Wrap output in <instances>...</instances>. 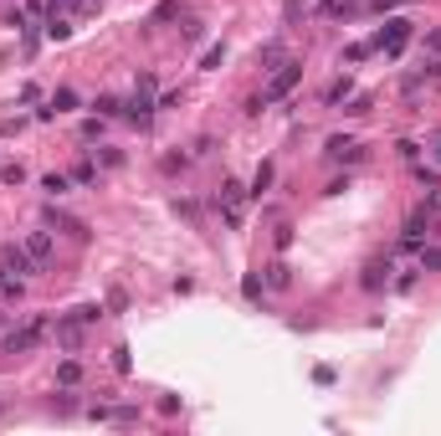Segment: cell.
Returning a JSON list of instances; mask_svg holds the SVG:
<instances>
[{"mask_svg": "<svg viewBox=\"0 0 441 436\" xmlns=\"http://www.w3.org/2000/svg\"><path fill=\"white\" fill-rule=\"evenodd\" d=\"M72 180H77V185H98V164H93V160H82V164L72 169Z\"/></svg>", "mask_w": 441, "mask_h": 436, "instance_id": "obj_28", "label": "cell"}, {"mask_svg": "<svg viewBox=\"0 0 441 436\" xmlns=\"http://www.w3.org/2000/svg\"><path fill=\"white\" fill-rule=\"evenodd\" d=\"M401 160L415 164V160H421V144H415V139H401Z\"/></svg>", "mask_w": 441, "mask_h": 436, "instance_id": "obj_36", "label": "cell"}, {"mask_svg": "<svg viewBox=\"0 0 441 436\" xmlns=\"http://www.w3.org/2000/svg\"><path fill=\"white\" fill-rule=\"evenodd\" d=\"M0 180L6 185H26V164H0Z\"/></svg>", "mask_w": 441, "mask_h": 436, "instance_id": "obj_30", "label": "cell"}, {"mask_svg": "<svg viewBox=\"0 0 441 436\" xmlns=\"http://www.w3.org/2000/svg\"><path fill=\"white\" fill-rule=\"evenodd\" d=\"M77 380H82V364H77V359H62V364H57V385H67V390H72Z\"/></svg>", "mask_w": 441, "mask_h": 436, "instance_id": "obj_22", "label": "cell"}, {"mask_svg": "<svg viewBox=\"0 0 441 436\" xmlns=\"http://www.w3.org/2000/svg\"><path fill=\"white\" fill-rule=\"evenodd\" d=\"M98 160H103L108 169H118V164H123V155H118V149H98Z\"/></svg>", "mask_w": 441, "mask_h": 436, "instance_id": "obj_39", "label": "cell"}, {"mask_svg": "<svg viewBox=\"0 0 441 436\" xmlns=\"http://www.w3.org/2000/svg\"><path fill=\"white\" fill-rule=\"evenodd\" d=\"M108 421H118V426H134V421H139V406H108Z\"/></svg>", "mask_w": 441, "mask_h": 436, "instance_id": "obj_25", "label": "cell"}, {"mask_svg": "<svg viewBox=\"0 0 441 436\" xmlns=\"http://www.w3.org/2000/svg\"><path fill=\"white\" fill-rule=\"evenodd\" d=\"M154 93H160V77H154V72H139L134 98L123 103V118L134 123V128H149V123H154V113H160V98H154Z\"/></svg>", "mask_w": 441, "mask_h": 436, "instance_id": "obj_1", "label": "cell"}, {"mask_svg": "<svg viewBox=\"0 0 441 436\" xmlns=\"http://www.w3.org/2000/svg\"><path fill=\"white\" fill-rule=\"evenodd\" d=\"M426 52H441V31H431V36H426Z\"/></svg>", "mask_w": 441, "mask_h": 436, "instance_id": "obj_44", "label": "cell"}, {"mask_svg": "<svg viewBox=\"0 0 441 436\" xmlns=\"http://www.w3.org/2000/svg\"><path fill=\"white\" fill-rule=\"evenodd\" d=\"M47 339H52V318H31V323H21V329H11L0 339V354H31V349L47 344Z\"/></svg>", "mask_w": 441, "mask_h": 436, "instance_id": "obj_2", "label": "cell"}, {"mask_svg": "<svg viewBox=\"0 0 441 436\" xmlns=\"http://www.w3.org/2000/svg\"><path fill=\"white\" fill-rule=\"evenodd\" d=\"M426 144H431V160H436V169H441V128H436V134H431Z\"/></svg>", "mask_w": 441, "mask_h": 436, "instance_id": "obj_41", "label": "cell"}, {"mask_svg": "<svg viewBox=\"0 0 441 436\" xmlns=\"http://www.w3.org/2000/svg\"><path fill=\"white\" fill-rule=\"evenodd\" d=\"M282 62H288V47H282V41H267V47H257V67H262V72H277Z\"/></svg>", "mask_w": 441, "mask_h": 436, "instance_id": "obj_15", "label": "cell"}, {"mask_svg": "<svg viewBox=\"0 0 441 436\" xmlns=\"http://www.w3.org/2000/svg\"><path fill=\"white\" fill-rule=\"evenodd\" d=\"M113 369H118V375H128V369H134V359H128V344L113 349Z\"/></svg>", "mask_w": 441, "mask_h": 436, "instance_id": "obj_33", "label": "cell"}, {"mask_svg": "<svg viewBox=\"0 0 441 436\" xmlns=\"http://www.w3.org/2000/svg\"><path fill=\"white\" fill-rule=\"evenodd\" d=\"M103 128H108V118L98 113V118H82V139L93 144V139H103Z\"/></svg>", "mask_w": 441, "mask_h": 436, "instance_id": "obj_29", "label": "cell"}, {"mask_svg": "<svg viewBox=\"0 0 441 436\" xmlns=\"http://www.w3.org/2000/svg\"><path fill=\"white\" fill-rule=\"evenodd\" d=\"M344 98H355V77H349V72H344V77H334V82L323 87V103H328V108H339Z\"/></svg>", "mask_w": 441, "mask_h": 436, "instance_id": "obj_16", "label": "cell"}, {"mask_svg": "<svg viewBox=\"0 0 441 436\" xmlns=\"http://www.w3.org/2000/svg\"><path fill=\"white\" fill-rule=\"evenodd\" d=\"M41 226H52V231H67V236H77V242H87V221H77V216H67V211H57V206H47L41 211Z\"/></svg>", "mask_w": 441, "mask_h": 436, "instance_id": "obj_9", "label": "cell"}, {"mask_svg": "<svg viewBox=\"0 0 441 436\" xmlns=\"http://www.w3.org/2000/svg\"><path fill=\"white\" fill-rule=\"evenodd\" d=\"M323 160H328V164H359V160H364V144H359L355 134H334V139L323 144Z\"/></svg>", "mask_w": 441, "mask_h": 436, "instance_id": "obj_6", "label": "cell"}, {"mask_svg": "<svg viewBox=\"0 0 441 436\" xmlns=\"http://www.w3.org/2000/svg\"><path fill=\"white\" fill-rule=\"evenodd\" d=\"M26 252H31V257L41 262V267H52V257H57V242H52V226H47V231H31V236H26Z\"/></svg>", "mask_w": 441, "mask_h": 436, "instance_id": "obj_13", "label": "cell"}, {"mask_svg": "<svg viewBox=\"0 0 441 436\" xmlns=\"http://www.w3.org/2000/svg\"><path fill=\"white\" fill-rule=\"evenodd\" d=\"M431 226H436V221H431V211H426V206H415V211L406 216V226H401V242H415V247H421L426 236H431Z\"/></svg>", "mask_w": 441, "mask_h": 436, "instance_id": "obj_10", "label": "cell"}, {"mask_svg": "<svg viewBox=\"0 0 441 436\" xmlns=\"http://www.w3.org/2000/svg\"><path fill=\"white\" fill-rule=\"evenodd\" d=\"M390 272H395V262H390V257H374L369 267H364V277H359V288H364V293H380L385 282H390Z\"/></svg>", "mask_w": 441, "mask_h": 436, "instance_id": "obj_11", "label": "cell"}, {"mask_svg": "<svg viewBox=\"0 0 441 436\" xmlns=\"http://www.w3.org/2000/svg\"><path fill=\"white\" fill-rule=\"evenodd\" d=\"M41 190H47L52 201H57V195H67V190H72V174H62V169H52V174H41Z\"/></svg>", "mask_w": 441, "mask_h": 436, "instance_id": "obj_19", "label": "cell"}, {"mask_svg": "<svg viewBox=\"0 0 441 436\" xmlns=\"http://www.w3.org/2000/svg\"><path fill=\"white\" fill-rule=\"evenodd\" d=\"M308 11H313V0H288V6H282V21L293 26V21H303Z\"/></svg>", "mask_w": 441, "mask_h": 436, "instance_id": "obj_26", "label": "cell"}, {"mask_svg": "<svg viewBox=\"0 0 441 436\" xmlns=\"http://www.w3.org/2000/svg\"><path fill=\"white\" fill-rule=\"evenodd\" d=\"M174 16H180V0H164V6L154 11V21H149V26H160V21H174Z\"/></svg>", "mask_w": 441, "mask_h": 436, "instance_id": "obj_32", "label": "cell"}, {"mask_svg": "<svg viewBox=\"0 0 441 436\" xmlns=\"http://www.w3.org/2000/svg\"><path fill=\"white\" fill-rule=\"evenodd\" d=\"M72 108H77V93H72V87H57V93L47 98V108H36V118L47 123V118H57V113H72Z\"/></svg>", "mask_w": 441, "mask_h": 436, "instance_id": "obj_12", "label": "cell"}, {"mask_svg": "<svg viewBox=\"0 0 441 436\" xmlns=\"http://www.w3.org/2000/svg\"><path fill=\"white\" fill-rule=\"evenodd\" d=\"M0 410H6V401H0Z\"/></svg>", "mask_w": 441, "mask_h": 436, "instance_id": "obj_45", "label": "cell"}, {"mask_svg": "<svg viewBox=\"0 0 441 436\" xmlns=\"http://www.w3.org/2000/svg\"><path fill=\"white\" fill-rule=\"evenodd\" d=\"M174 211H180L185 221H201V211H195V201H174Z\"/></svg>", "mask_w": 441, "mask_h": 436, "instance_id": "obj_40", "label": "cell"}, {"mask_svg": "<svg viewBox=\"0 0 441 436\" xmlns=\"http://www.w3.org/2000/svg\"><path fill=\"white\" fill-rule=\"evenodd\" d=\"M272 180H277V169H272V160H262V164H257V174H252V185H247V195H257V201H262V195L272 190Z\"/></svg>", "mask_w": 441, "mask_h": 436, "instance_id": "obj_17", "label": "cell"}, {"mask_svg": "<svg viewBox=\"0 0 441 436\" xmlns=\"http://www.w3.org/2000/svg\"><path fill=\"white\" fill-rule=\"evenodd\" d=\"M369 103H374L369 93H359V98H344V113H349V118H364V113H369Z\"/></svg>", "mask_w": 441, "mask_h": 436, "instance_id": "obj_27", "label": "cell"}, {"mask_svg": "<svg viewBox=\"0 0 441 436\" xmlns=\"http://www.w3.org/2000/svg\"><path fill=\"white\" fill-rule=\"evenodd\" d=\"M369 52H374V47H369V41H355V47H344V57H339V62H364Z\"/></svg>", "mask_w": 441, "mask_h": 436, "instance_id": "obj_31", "label": "cell"}, {"mask_svg": "<svg viewBox=\"0 0 441 436\" xmlns=\"http://www.w3.org/2000/svg\"><path fill=\"white\" fill-rule=\"evenodd\" d=\"M262 272H267L262 282H267L272 293H288V288H293V267H288V262H267V267H262Z\"/></svg>", "mask_w": 441, "mask_h": 436, "instance_id": "obj_14", "label": "cell"}, {"mask_svg": "<svg viewBox=\"0 0 441 436\" xmlns=\"http://www.w3.org/2000/svg\"><path fill=\"white\" fill-rule=\"evenodd\" d=\"M82 329H87V323H82L77 313H62V318L52 323V339H57L62 349H82V344H87V334H82Z\"/></svg>", "mask_w": 441, "mask_h": 436, "instance_id": "obj_8", "label": "cell"}, {"mask_svg": "<svg viewBox=\"0 0 441 436\" xmlns=\"http://www.w3.org/2000/svg\"><path fill=\"white\" fill-rule=\"evenodd\" d=\"M220 62H226V41H216V47H206V57H201V72H216Z\"/></svg>", "mask_w": 441, "mask_h": 436, "instance_id": "obj_23", "label": "cell"}, {"mask_svg": "<svg viewBox=\"0 0 441 436\" xmlns=\"http://www.w3.org/2000/svg\"><path fill=\"white\" fill-rule=\"evenodd\" d=\"M21 293H26V277H16L0 267V303H21Z\"/></svg>", "mask_w": 441, "mask_h": 436, "instance_id": "obj_18", "label": "cell"}, {"mask_svg": "<svg viewBox=\"0 0 441 436\" xmlns=\"http://www.w3.org/2000/svg\"><path fill=\"white\" fill-rule=\"evenodd\" d=\"M0 267L16 272V277H36V272H47V267H41V262L26 252V242H6V247H0Z\"/></svg>", "mask_w": 441, "mask_h": 436, "instance_id": "obj_5", "label": "cell"}, {"mask_svg": "<svg viewBox=\"0 0 441 436\" xmlns=\"http://www.w3.org/2000/svg\"><path fill=\"white\" fill-rule=\"evenodd\" d=\"M298 82H303V62H293V57H288V62H282V67H277V72L267 77V87H262V108L282 103V98H288Z\"/></svg>", "mask_w": 441, "mask_h": 436, "instance_id": "obj_3", "label": "cell"}, {"mask_svg": "<svg viewBox=\"0 0 441 436\" xmlns=\"http://www.w3.org/2000/svg\"><path fill=\"white\" fill-rule=\"evenodd\" d=\"M395 6H406V0H369V11H395Z\"/></svg>", "mask_w": 441, "mask_h": 436, "instance_id": "obj_42", "label": "cell"}, {"mask_svg": "<svg viewBox=\"0 0 441 436\" xmlns=\"http://www.w3.org/2000/svg\"><path fill=\"white\" fill-rule=\"evenodd\" d=\"M241 201H247V185H241V180H226V185H220V216H226V226L236 231L241 226Z\"/></svg>", "mask_w": 441, "mask_h": 436, "instance_id": "obj_7", "label": "cell"}, {"mask_svg": "<svg viewBox=\"0 0 441 436\" xmlns=\"http://www.w3.org/2000/svg\"><path fill=\"white\" fill-rule=\"evenodd\" d=\"M421 206L431 211V221H436V216H441V185H431V190H426V201H421Z\"/></svg>", "mask_w": 441, "mask_h": 436, "instance_id": "obj_34", "label": "cell"}, {"mask_svg": "<svg viewBox=\"0 0 441 436\" xmlns=\"http://www.w3.org/2000/svg\"><path fill=\"white\" fill-rule=\"evenodd\" d=\"M272 242H277V252H288V247H293V226H277Z\"/></svg>", "mask_w": 441, "mask_h": 436, "instance_id": "obj_38", "label": "cell"}, {"mask_svg": "<svg viewBox=\"0 0 441 436\" xmlns=\"http://www.w3.org/2000/svg\"><path fill=\"white\" fill-rule=\"evenodd\" d=\"M421 262H415V272H441V247H426L421 242V252H415Z\"/></svg>", "mask_w": 441, "mask_h": 436, "instance_id": "obj_20", "label": "cell"}, {"mask_svg": "<svg viewBox=\"0 0 441 436\" xmlns=\"http://www.w3.org/2000/svg\"><path fill=\"white\" fill-rule=\"evenodd\" d=\"M411 31H415V26H411L406 16H390L385 26H380V31L369 36V47H374V52H385V57H401V47L411 41Z\"/></svg>", "mask_w": 441, "mask_h": 436, "instance_id": "obj_4", "label": "cell"}, {"mask_svg": "<svg viewBox=\"0 0 441 436\" xmlns=\"http://www.w3.org/2000/svg\"><path fill=\"white\" fill-rule=\"evenodd\" d=\"M93 108H98L103 118H123V103H118L113 93H98V103H93Z\"/></svg>", "mask_w": 441, "mask_h": 436, "instance_id": "obj_24", "label": "cell"}, {"mask_svg": "<svg viewBox=\"0 0 441 436\" xmlns=\"http://www.w3.org/2000/svg\"><path fill=\"white\" fill-rule=\"evenodd\" d=\"M21 128H26V118H21V113H11V118H0V134H21Z\"/></svg>", "mask_w": 441, "mask_h": 436, "instance_id": "obj_37", "label": "cell"}, {"mask_svg": "<svg viewBox=\"0 0 441 436\" xmlns=\"http://www.w3.org/2000/svg\"><path fill=\"white\" fill-rule=\"evenodd\" d=\"M262 293H267V282H262L257 272H247V277H241V298H247V303H262Z\"/></svg>", "mask_w": 441, "mask_h": 436, "instance_id": "obj_21", "label": "cell"}, {"mask_svg": "<svg viewBox=\"0 0 441 436\" xmlns=\"http://www.w3.org/2000/svg\"><path fill=\"white\" fill-rule=\"evenodd\" d=\"M47 11V0H26V16H41Z\"/></svg>", "mask_w": 441, "mask_h": 436, "instance_id": "obj_43", "label": "cell"}, {"mask_svg": "<svg viewBox=\"0 0 441 436\" xmlns=\"http://www.w3.org/2000/svg\"><path fill=\"white\" fill-rule=\"evenodd\" d=\"M185 164H190V155H164V160H160V169H164V174H174V169H185Z\"/></svg>", "mask_w": 441, "mask_h": 436, "instance_id": "obj_35", "label": "cell"}]
</instances>
